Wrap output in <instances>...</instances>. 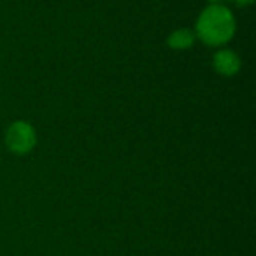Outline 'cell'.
<instances>
[{
	"label": "cell",
	"instance_id": "6da1fadb",
	"mask_svg": "<svg viewBox=\"0 0 256 256\" xmlns=\"http://www.w3.org/2000/svg\"><path fill=\"white\" fill-rule=\"evenodd\" d=\"M235 18L221 4L209 6L196 20V36L207 46H223L234 37Z\"/></svg>",
	"mask_w": 256,
	"mask_h": 256
},
{
	"label": "cell",
	"instance_id": "7a4b0ae2",
	"mask_svg": "<svg viewBox=\"0 0 256 256\" xmlns=\"http://www.w3.org/2000/svg\"><path fill=\"white\" fill-rule=\"evenodd\" d=\"M36 128L26 121H14L6 132V144L14 154H26L36 148Z\"/></svg>",
	"mask_w": 256,
	"mask_h": 256
},
{
	"label": "cell",
	"instance_id": "3957f363",
	"mask_svg": "<svg viewBox=\"0 0 256 256\" xmlns=\"http://www.w3.org/2000/svg\"><path fill=\"white\" fill-rule=\"evenodd\" d=\"M212 65L218 74L230 78V76H235L238 72V68H240V60H238V56L234 51L223 50V51H220V53H216V56H214V60H212Z\"/></svg>",
	"mask_w": 256,
	"mask_h": 256
},
{
	"label": "cell",
	"instance_id": "277c9868",
	"mask_svg": "<svg viewBox=\"0 0 256 256\" xmlns=\"http://www.w3.org/2000/svg\"><path fill=\"white\" fill-rule=\"evenodd\" d=\"M193 42H195V36L186 28H179L168 36V46L172 50H188L193 46Z\"/></svg>",
	"mask_w": 256,
	"mask_h": 256
},
{
	"label": "cell",
	"instance_id": "5b68a950",
	"mask_svg": "<svg viewBox=\"0 0 256 256\" xmlns=\"http://www.w3.org/2000/svg\"><path fill=\"white\" fill-rule=\"evenodd\" d=\"M234 2L237 6H251L252 2H254V0H234Z\"/></svg>",
	"mask_w": 256,
	"mask_h": 256
},
{
	"label": "cell",
	"instance_id": "8992f818",
	"mask_svg": "<svg viewBox=\"0 0 256 256\" xmlns=\"http://www.w3.org/2000/svg\"><path fill=\"white\" fill-rule=\"evenodd\" d=\"M209 2H210V6H218L220 2H223V0H209Z\"/></svg>",
	"mask_w": 256,
	"mask_h": 256
}]
</instances>
